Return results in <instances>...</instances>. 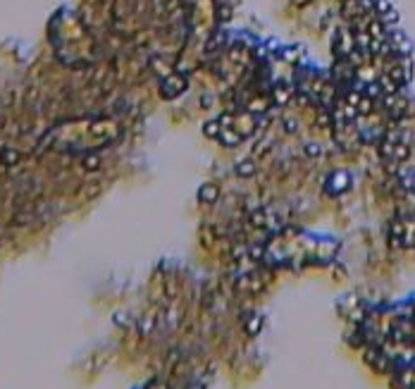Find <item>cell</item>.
Segmentation results:
<instances>
[{
	"label": "cell",
	"instance_id": "cell-1",
	"mask_svg": "<svg viewBox=\"0 0 415 389\" xmlns=\"http://www.w3.org/2000/svg\"><path fill=\"white\" fill-rule=\"evenodd\" d=\"M408 141L403 139L401 134H384L382 136V144H379V153L382 158L389 162H403L408 158Z\"/></svg>",
	"mask_w": 415,
	"mask_h": 389
},
{
	"label": "cell",
	"instance_id": "cell-6",
	"mask_svg": "<svg viewBox=\"0 0 415 389\" xmlns=\"http://www.w3.org/2000/svg\"><path fill=\"white\" fill-rule=\"evenodd\" d=\"M275 103H279V105H284V103H289V96H291V89L286 86V84H275Z\"/></svg>",
	"mask_w": 415,
	"mask_h": 389
},
{
	"label": "cell",
	"instance_id": "cell-7",
	"mask_svg": "<svg viewBox=\"0 0 415 389\" xmlns=\"http://www.w3.org/2000/svg\"><path fill=\"white\" fill-rule=\"evenodd\" d=\"M203 134L208 136V139H220V134H222V122L220 120H210L203 124Z\"/></svg>",
	"mask_w": 415,
	"mask_h": 389
},
{
	"label": "cell",
	"instance_id": "cell-3",
	"mask_svg": "<svg viewBox=\"0 0 415 389\" xmlns=\"http://www.w3.org/2000/svg\"><path fill=\"white\" fill-rule=\"evenodd\" d=\"M351 184H353L351 175H348L346 170H339V172H332V175L327 177L324 191L332 194V196H341V194H346L348 189H351Z\"/></svg>",
	"mask_w": 415,
	"mask_h": 389
},
{
	"label": "cell",
	"instance_id": "cell-13",
	"mask_svg": "<svg viewBox=\"0 0 415 389\" xmlns=\"http://www.w3.org/2000/svg\"><path fill=\"white\" fill-rule=\"evenodd\" d=\"M308 0H294V5H306Z\"/></svg>",
	"mask_w": 415,
	"mask_h": 389
},
{
	"label": "cell",
	"instance_id": "cell-12",
	"mask_svg": "<svg viewBox=\"0 0 415 389\" xmlns=\"http://www.w3.org/2000/svg\"><path fill=\"white\" fill-rule=\"evenodd\" d=\"M306 153H308L310 158H315V155H320V153H322L320 144H308V146H306Z\"/></svg>",
	"mask_w": 415,
	"mask_h": 389
},
{
	"label": "cell",
	"instance_id": "cell-9",
	"mask_svg": "<svg viewBox=\"0 0 415 389\" xmlns=\"http://www.w3.org/2000/svg\"><path fill=\"white\" fill-rule=\"evenodd\" d=\"M260 327H263V318H260V315H251L248 322H246V332H248V335H258Z\"/></svg>",
	"mask_w": 415,
	"mask_h": 389
},
{
	"label": "cell",
	"instance_id": "cell-2",
	"mask_svg": "<svg viewBox=\"0 0 415 389\" xmlns=\"http://www.w3.org/2000/svg\"><path fill=\"white\" fill-rule=\"evenodd\" d=\"M391 243L399 248L415 246V220L413 217H396L391 222Z\"/></svg>",
	"mask_w": 415,
	"mask_h": 389
},
{
	"label": "cell",
	"instance_id": "cell-11",
	"mask_svg": "<svg viewBox=\"0 0 415 389\" xmlns=\"http://www.w3.org/2000/svg\"><path fill=\"white\" fill-rule=\"evenodd\" d=\"M401 184L406 191H411V194H415V172H406V175L401 177Z\"/></svg>",
	"mask_w": 415,
	"mask_h": 389
},
{
	"label": "cell",
	"instance_id": "cell-8",
	"mask_svg": "<svg viewBox=\"0 0 415 389\" xmlns=\"http://www.w3.org/2000/svg\"><path fill=\"white\" fill-rule=\"evenodd\" d=\"M236 175H241V177H253V175H255V162H251V160L236 162Z\"/></svg>",
	"mask_w": 415,
	"mask_h": 389
},
{
	"label": "cell",
	"instance_id": "cell-10",
	"mask_svg": "<svg viewBox=\"0 0 415 389\" xmlns=\"http://www.w3.org/2000/svg\"><path fill=\"white\" fill-rule=\"evenodd\" d=\"M298 53H301L298 46H289V48H281L279 50V55L286 60V62H294V57H298Z\"/></svg>",
	"mask_w": 415,
	"mask_h": 389
},
{
	"label": "cell",
	"instance_id": "cell-5",
	"mask_svg": "<svg viewBox=\"0 0 415 389\" xmlns=\"http://www.w3.org/2000/svg\"><path fill=\"white\" fill-rule=\"evenodd\" d=\"M217 196H220V189L215 187V184H203L198 189V201L201 203H215Z\"/></svg>",
	"mask_w": 415,
	"mask_h": 389
},
{
	"label": "cell",
	"instance_id": "cell-4",
	"mask_svg": "<svg viewBox=\"0 0 415 389\" xmlns=\"http://www.w3.org/2000/svg\"><path fill=\"white\" fill-rule=\"evenodd\" d=\"M184 89H186V79L179 77V74H172V77H167L165 84H162V96H165V98H177Z\"/></svg>",
	"mask_w": 415,
	"mask_h": 389
}]
</instances>
